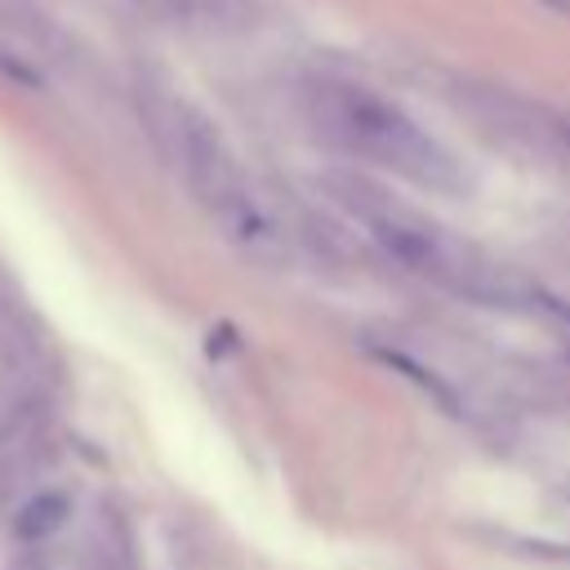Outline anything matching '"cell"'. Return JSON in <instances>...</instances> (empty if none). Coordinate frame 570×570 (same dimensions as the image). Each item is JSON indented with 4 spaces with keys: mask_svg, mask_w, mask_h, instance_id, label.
<instances>
[{
    "mask_svg": "<svg viewBox=\"0 0 570 570\" xmlns=\"http://www.w3.org/2000/svg\"><path fill=\"white\" fill-rule=\"evenodd\" d=\"M330 200L343 205L374 236V245L387 258H396L405 272L423 276L428 285H436L463 303H476L490 312H521V316L557 312L552 294L534 276L485 254L481 245L463 240L459 232L428 218L423 209L401 205L396 196H387L383 187H374L365 178H352V174L330 178Z\"/></svg>",
    "mask_w": 570,
    "mask_h": 570,
    "instance_id": "cell-1",
    "label": "cell"
},
{
    "mask_svg": "<svg viewBox=\"0 0 570 570\" xmlns=\"http://www.w3.org/2000/svg\"><path fill=\"white\" fill-rule=\"evenodd\" d=\"M307 125L334 151L387 169L423 191H463L468 169L463 160L428 134L401 102L356 85V80H312L303 94Z\"/></svg>",
    "mask_w": 570,
    "mask_h": 570,
    "instance_id": "cell-2",
    "label": "cell"
},
{
    "mask_svg": "<svg viewBox=\"0 0 570 570\" xmlns=\"http://www.w3.org/2000/svg\"><path fill=\"white\" fill-rule=\"evenodd\" d=\"M156 129L165 134V151L174 156L191 200L205 209V218L218 227V236L254 258L276 254L281 249L276 223L263 209L258 191L249 187V178H245L236 151L227 147V138L218 134V125L187 102H165Z\"/></svg>",
    "mask_w": 570,
    "mask_h": 570,
    "instance_id": "cell-3",
    "label": "cell"
},
{
    "mask_svg": "<svg viewBox=\"0 0 570 570\" xmlns=\"http://www.w3.org/2000/svg\"><path fill=\"white\" fill-rule=\"evenodd\" d=\"M0 49L22 58H49L58 49V27L36 0H0Z\"/></svg>",
    "mask_w": 570,
    "mask_h": 570,
    "instance_id": "cell-4",
    "label": "cell"
},
{
    "mask_svg": "<svg viewBox=\"0 0 570 570\" xmlns=\"http://www.w3.org/2000/svg\"><path fill=\"white\" fill-rule=\"evenodd\" d=\"M71 521V494L67 490H36L18 503L13 521H9V534L22 543V548H40L49 543L62 525Z\"/></svg>",
    "mask_w": 570,
    "mask_h": 570,
    "instance_id": "cell-5",
    "label": "cell"
},
{
    "mask_svg": "<svg viewBox=\"0 0 570 570\" xmlns=\"http://www.w3.org/2000/svg\"><path fill=\"white\" fill-rule=\"evenodd\" d=\"M9 570H53V561H49V552H45V543H40V548H22V552L9 561Z\"/></svg>",
    "mask_w": 570,
    "mask_h": 570,
    "instance_id": "cell-6",
    "label": "cell"
},
{
    "mask_svg": "<svg viewBox=\"0 0 570 570\" xmlns=\"http://www.w3.org/2000/svg\"><path fill=\"white\" fill-rule=\"evenodd\" d=\"M561 134H566V142H570V116H566V120H561Z\"/></svg>",
    "mask_w": 570,
    "mask_h": 570,
    "instance_id": "cell-7",
    "label": "cell"
}]
</instances>
